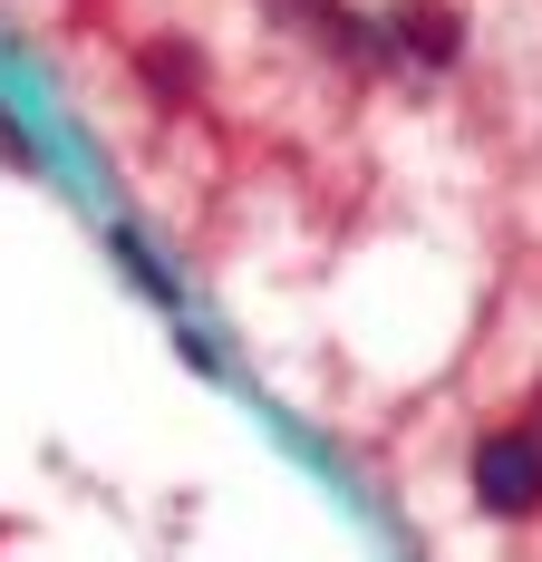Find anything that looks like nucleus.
<instances>
[{"label":"nucleus","mask_w":542,"mask_h":562,"mask_svg":"<svg viewBox=\"0 0 542 562\" xmlns=\"http://www.w3.org/2000/svg\"><path fill=\"white\" fill-rule=\"evenodd\" d=\"M475 505L485 514H542V437L533 427H504V437H485L475 447Z\"/></svg>","instance_id":"obj_1"},{"label":"nucleus","mask_w":542,"mask_h":562,"mask_svg":"<svg viewBox=\"0 0 542 562\" xmlns=\"http://www.w3.org/2000/svg\"><path fill=\"white\" fill-rule=\"evenodd\" d=\"M387 40L407 58H427V68H455V49H465V20L445 10V0H397L387 10Z\"/></svg>","instance_id":"obj_2"},{"label":"nucleus","mask_w":542,"mask_h":562,"mask_svg":"<svg viewBox=\"0 0 542 562\" xmlns=\"http://www.w3.org/2000/svg\"><path fill=\"white\" fill-rule=\"evenodd\" d=\"M136 68H146V88H156V98H194V78H204V68H194V49H184V40H156V49L136 58Z\"/></svg>","instance_id":"obj_3"},{"label":"nucleus","mask_w":542,"mask_h":562,"mask_svg":"<svg viewBox=\"0 0 542 562\" xmlns=\"http://www.w3.org/2000/svg\"><path fill=\"white\" fill-rule=\"evenodd\" d=\"M116 262H126V272H136V291H156V301H174V281L156 272V252H146V243H136V233H116Z\"/></svg>","instance_id":"obj_4"},{"label":"nucleus","mask_w":542,"mask_h":562,"mask_svg":"<svg viewBox=\"0 0 542 562\" xmlns=\"http://www.w3.org/2000/svg\"><path fill=\"white\" fill-rule=\"evenodd\" d=\"M533 437H542V397H533Z\"/></svg>","instance_id":"obj_5"}]
</instances>
